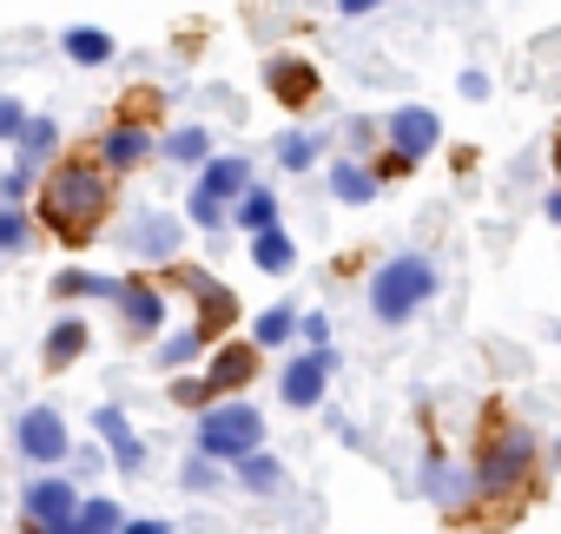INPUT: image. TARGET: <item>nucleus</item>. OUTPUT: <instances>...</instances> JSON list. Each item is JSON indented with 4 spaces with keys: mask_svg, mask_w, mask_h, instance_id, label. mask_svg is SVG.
Here are the masks:
<instances>
[{
    "mask_svg": "<svg viewBox=\"0 0 561 534\" xmlns=\"http://www.w3.org/2000/svg\"><path fill=\"white\" fill-rule=\"evenodd\" d=\"M305 337L311 344H331V317H305Z\"/></svg>",
    "mask_w": 561,
    "mask_h": 534,
    "instance_id": "35",
    "label": "nucleus"
},
{
    "mask_svg": "<svg viewBox=\"0 0 561 534\" xmlns=\"http://www.w3.org/2000/svg\"><path fill=\"white\" fill-rule=\"evenodd\" d=\"M331 370H337V357H331V344H318V350H305L291 370H285V403L291 409H311L318 396H324V383H331Z\"/></svg>",
    "mask_w": 561,
    "mask_h": 534,
    "instance_id": "8",
    "label": "nucleus"
},
{
    "mask_svg": "<svg viewBox=\"0 0 561 534\" xmlns=\"http://www.w3.org/2000/svg\"><path fill=\"white\" fill-rule=\"evenodd\" d=\"M331 191H337L344 205H370V198H377V172H364L357 159H344V165L331 172Z\"/></svg>",
    "mask_w": 561,
    "mask_h": 534,
    "instance_id": "19",
    "label": "nucleus"
},
{
    "mask_svg": "<svg viewBox=\"0 0 561 534\" xmlns=\"http://www.w3.org/2000/svg\"><path fill=\"white\" fill-rule=\"evenodd\" d=\"M554 165H561V132H554Z\"/></svg>",
    "mask_w": 561,
    "mask_h": 534,
    "instance_id": "38",
    "label": "nucleus"
},
{
    "mask_svg": "<svg viewBox=\"0 0 561 534\" xmlns=\"http://www.w3.org/2000/svg\"><path fill=\"white\" fill-rule=\"evenodd\" d=\"M27 237H34V231H27V218L14 211V198H8V205H0V251H21Z\"/></svg>",
    "mask_w": 561,
    "mask_h": 534,
    "instance_id": "28",
    "label": "nucleus"
},
{
    "mask_svg": "<svg viewBox=\"0 0 561 534\" xmlns=\"http://www.w3.org/2000/svg\"><path fill=\"white\" fill-rule=\"evenodd\" d=\"M119 527H126V521H119V501H106V495L87 501L80 521H73V534H119Z\"/></svg>",
    "mask_w": 561,
    "mask_h": 534,
    "instance_id": "24",
    "label": "nucleus"
},
{
    "mask_svg": "<svg viewBox=\"0 0 561 534\" xmlns=\"http://www.w3.org/2000/svg\"><path fill=\"white\" fill-rule=\"evenodd\" d=\"M251 185V165L244 159H205V172H198V185H192V224H218L225 218V205L238 198Z\"/></svg>",
    "mask_w": 561,
    "mask_h": 534,
    "instance_id": "4",
    "label": "nucleus"
},
{
    "mask_svg": "<svg viewBox=\"0 0 561 534\" xmlns=\"http://www.w3.org/2000/svg\"><path fill=\"white\" fill-rule=\"evenodd\" d=\"M185 488H218V468H211V455L185 462Z\"/></svg>",
    "mask_w": 561,
    "mask_h": 534,
    "instance_id": "31",
    "label": "nucleus"
},
{
    "mask_svg": "<svg viewBox=\"0 0 561 534\" xmlns=\"http://www.w3.org/2000/svg\"><path fill=\"white\" fill-rule=\"evenodd\" d=\"M198 344H205V337H198V330H185V337H172V344L159 350V363H165V370H172V363H192V357H198Z\"/></svg>",
    "mask_w": 561,
    "mask_h": 534,
    "instance_id": "30",
    "label": "nucleus"
},
{
    "mask_svg": "<svg viewBox=\"0 0 561 534\" xmlns=\"http://www.w3.org/2000/svg\"><path fill=\"white\" fill-rule=\"evenodd\" d=\"M93 429L113 442V462H119V475H139V468H146V442L126 429V416H119V409H100V416H93Z\"/></svg>",
    "mask_w": 561,
    "mask_h": 534,
    "instance_id": "13",
    "label": "nucleus"
},
{
    "mask_svg": "<svg viewBox=\"0 0 561 534\" xmlns=\"http://www.w3.org/2000/svg\"><path fill=\"white\" fill-rule=\"evenodd\" d=\"M80 350H87V317H60L54 337H47V370H67Z\"/></svg>",
    "mask_w": 561,
    "mask_h": 534,
    "instance_id": "17",
    "label": "nucleus"
},
{
    "mask_svg": "<svg viewBox=\"0 0 561 534\" xmlns=\"http://www.w3.org/2000/svg\"><path fill=\"white\" fill-rule=\"evenodd\" d=\"M119 311H126V330H133V337H152V330L165 324L159 291H152V285H139V278H133V285H119Z\"/></svg>",
    "mask_w": 561,
    "mask_h": 534,
    "instance_id": "11",
    "label": "nucleus"
},
{
    "mask_svg": "<svg viewBox=\"0 0 561 534\" xmlns=\"http://www.w3.org/2000/svg\"><path fill=\"white\" fill-rule=\"evenodd\" d=\"M430 495H436L443 508H456V501L469 495V481H462V468H449V462H430Z\"/></svg>",
    "mask_w": 561,
    "mask_h": 534,
    "instance_id": "26",
    "label": "nucleus"
},
{
    "mask_svg": "<svg viewBox=\"0 0 561 534\" xmlns=\"http://www.w3.org/2000/svg\"><path fill=\"white\" fill-rule=\"evenodd\" d=\"M257 442H264V416L251 403H218L198 416V455L211 462H244Z\"/></svg>",
    "mask_w": 561,
    "mask_h": 534,
    "instance_id": "3",
    "label": "nucleus"
},
{
    "mask_svg": "<svg viewBox=\"0 0 561 534\" xmlns=\"http://www.w3.org/2000/svg\"><path fill=\"white\" fill-rule=\"evenodd\" d=\"M100 159H106L113 172H133V165H146V159H152V139H146V126H139V119L113 126V132L100 139Z\"/></svg>",
    "mask_w": 561,
    "mask_h": 534,
    "instance_id": "10",
    "label": "nucleus"
},
{
    "mask_svg": "<svg viewBox=\"0 0 561 534\" xmlns=\"http://www.w3.org/2000/svg\"><path fill=\"white\" fill-rule=\"evenodd\" d=\"M430 298H436V264L416 257V251L390 257L383 271L370 278V317H377V324H403V317H416Z\"/></svg>",
    "mask_w": 561,
    "mask_h": 534,
    "instance_id": "2",
    "label": "nucleus"
},
{
    "mask_svg": "<svg viewBox=\"0 0 561 534\" xmlns=\"http://www.w3.org/2000/svg\"><path fill=\"white\" fill-rule=\"evenodd\" d=\"M14 139H21V165H41V159L60 146V126H54V119H21Z\"/></svg>",
    "mask_w": 561,
    "mask_h": 534,
    "instance_id": "20",
    "label": "nucleus"
},
{
    "mask_svg": "<svg viewBox=\"0 0 561 534\" xmlns=\"http://www.w3.org/2000/svg\"><path fill=\"white\" fill-rule=\"evenodd\" d=\"M133 251H139V257H152V264H165V257L179 251V218H172V211L139 218V224H133Z\"/></svg>",
    "mask_w": 561,
    "mask_h": 534,
    "instance_id": "14",
    "label": "nucleus"
},
{
    "mask_svg": "<svg viewBox=\"0 0 561 534\" xmlns=\"http://www.w3.org/2000/svg\"><path fill=\"white\" fill-rule=\"evenodd\" d=\"M205 152H211L205 126H179V132L165 139V159H179V165H205Z\"/></svg>",
    "mask_w": 561,
    "mask_h": 534,
    "instance_id": "23",
    "label": "nucleus"
},
{
    "mask_svg": "<svg viewBox=\"0 0 561 534\" xmlns=\"http://www.w3.org/2000/svg\"><path fill=\"white\" fill-rule=\"evenodd\" d=\"M238 224H244V231H271V224H277V198H271L264 185H244V191H238Z\"/></svg>",
    "mask_w": 561,
    "mask_h": 534,
    "instance_id": "21",
    "label": "nucleus"
},
{
    "mask_svg": "<svg viewBox=\"0 0 561 534\" xmlns=\"http://www.w3.org/2000/svg\"><path fill=\"white\" fill-rule=\"evenodd\" d=\"M238 481H244L251 495H277V488H285V468H277L271 455H257V449H251V455L238 462Z\"/></svg>",
    "mask_w": 561,
    "mask_h": 534,
    "instance_id": "22",
    "label": "nucleus"
},
{
    "mask_svg": "<svg viewBox=\"0 0 561 534\" xmlns=\"http://www.w3.org/2000/svg\"><path fill=\"white\" fill-rule=\"evenodd\" d=\"M54 291H60V298H119V285H113V278H87V271H60V278H54Z\"/></svg>",
    "mask_w": 561,
    "mask_h": 534,
    "instance_id": "25",
    "label": "nucleus"
},
{
    "mask_svg": "<svg viewBox=\"0 0 561 534\" xmlns=\"http://www.w3.org/2000/svg\"><path fill=\"white\" fill-rule=\"evenodd\" d=\"M14 442H21V455L27 462H67V422L54 416V409H27L21 422H14Z\"/></svg>",
    "mask_w": 561,
    "mask_h": 534,
    "instance_id": "6",
    "label": "nucleus"
},
{
    "mask_svg": "<svg viewBox=\"0 0 561 534\" xmlns=\"http://www.w3.org/2000/svg\"><path fill=\"white\" fill-rule=\"evenodd\" d=\"M21 132V100H0V139Z\"/></svg>",
    "mask_w": 561,
    "mask_h": 534,
    "instance_id": "33",
    "label": "nucleus"
},
{
    "mask_svg": "<svg viewBox=\"0 0 561 534\" xmlns=\"http://www.w3.org/2000/svg\"><path fill=\"white\" fill-rule=\"evenodd\" d=\"M27 521H34L41 534H73V521H80V488L60 481V475L27 481Z\"/></svg>",
    "mask_w": 561,
    "mask_h": 534,
    "instance_id": "5",
    "label": "nucleus"
},
{
    "mask_svg": "<svg viewBox=\"0 0 561 534\" xmlns=\"http://www.w3.org/2000/svg\"><path fill=\"white\" fill-rule=\"evenodd\" d=\"M548 218H554V224H561V191H554V198H548Z\"/></svg>",
    "mask_w": 561,
    "mask_h": 534,
    "instance_id": "37",
    "label": "nucleus"
},
{
    "mask_svg": "<svg viewBox=\"0 0 561 534\" xmlns=\"http://www.w3.org/2000/svg\"><path fill=\"white\" fill-rule=\"evenodd\" d=\"M27 178H34V165H14L8 178H0V198H21V191H27Z\"/></svg>",
    "mask_w": 561,
    "mask_h": 534,
    "instance_id": "32",
    "label": "nucleus"
},
{
    "mask_svg": "<svg viewBox=\"0 0 561 534\" xmlns=\"http://www.w3.org/2000/svg\"><path fill=\"white\" fill-rule=\"evenodd\" d=\"M291 324H298V311H291V304H271V311L257 317V344H285V337H291Z\"/></svg>",
    "mask_w": 561,
    "mask_h": 534,
    "instance_id": "27",
    "label": "nucleus"
},
{
    "mask_svg": "<svg viewBox=\"0 0 561 534\" xmlns=\"http://www.w3.org/2000/svg\"><path fill=\"white\" fill-rule=\"evenodd\" d=\"M80 67H106L113 60V34H100V27H67V40H60Z\"/></svg>",
    "mask_w": 561,
    "mask_h": 534,
    "instance_id": "18",
    "label": "nucleus"
},
{
    "mask_svg": "<svg viewBox=\"0 0 561 534\" xmlns=\"http://www.w3.org/2000/svg\"><path fill=\"white\" fill-rule=\"evenodd\" d=\"M251 376H257V344H225L218 363H211V376H205V396L238 390V383H251Z\"/></svg>",
    "mask_w": 561,
    "mask_h": 534,
    "instance_id": "12",
    "label": "nucleus"
},
{
    "mask_svg": "<svg viewBox=\"0 0 561 534\" xmlns=\"http://www.w3.org/2000/svg\"><path fill=\"white\" fill-rule=\"evenodd\" d=\"M264 80H271V93L285 100V106H298V100H311V93H318V73H311L305 60H271V67H264Z\"/></svg>",
    "mask_w": 561,
    "mask_h": 534,
    "instance_id": "15",
    "label": "nucleus"
},
{
    "mask_svg": "<svg viewBox=\"0 0 561 534\" xmlns=\"http://www.w3.org/2000/svg\"><path fill=\"white\" fill-rule=\"evenodd\" d=\"M522 468H528V436H522V429H508V436L495 429V436H489V455H482V468H476V475H482V488H489V495H502Z\"/></svg>",
    "mask_w": 561,
    "mask_h": 534,
    "instance_id": "9",
    "label": "nucleus"
},
{
    "mask_svg": "<svg viewBox=\"0 0 561 534\" xmlns=\"http://www.w3.org/2000/svg\"><path fill=\"white\" fill-rule=\"evenodd\" d=\"M251 264L277 278V271H291V264H298V244H291L285 231H277V224H271V231H257V244H251Z\"/></svg>",
    "mask_w": 561,
    "mask_h": 534,
    "instance_id": "16",
    "label": "nucleus"
},
{
    "mask_svg": "<svg viewBox=\"0 0 561 534\" xmlns=\"http://www.w3.org/2000/svg\"><path fill=\"white\" fill-rule=\"evenodd\" d=\"M436 139H443V119L430 113V106H397V119H390V146H397V159H430L436 152Z\"/></svg>",
    "mask_w": 561,
    "mask_h": 534,
    "instance_id": "7",
    "label": "nucleus"
},
{
    "mask_svg": "<svg viewBox=\"0 0 561 534\" xmlns=\"http://www.w3.org/2000/svg\"><path fill=\"white\" fill-rule=\"evenodd\" d=\"M106 205H113L106 178H100L93 165H80V159L54 165V178L41 185V218H47V224H54V231H60L67 244H87V237L100 231Z\"/></svg>",
    "mask_w": 561,
    "mask_h": 534,
    "instance_id": "1",
    "label": "nucleus"
},
{
    "mask_svg": "<svg viewBox=\"0 0 561 534\" xmlns=\"http://www.w3.org/2000/svg\"><path fill=\"white\" fill-rule=\"evenodd\" d=\"M119 534H172V527H165V521H126Z\"/></svg>",
    "mask_w": 561,
    "mask_h": 534,
    "instance_id": "36",
    "label": "nucleus"
},
{
    "mask_svg": "<svg viewBox=\"0 0 561 534\" xmlns=\"http://www.w3.org/2000/svg\"><path fill=\"white\" fill-rule=\"evenodd\" d=\"M377 8H383V0H337V14H351V21L357 14H377Z\"/></svg>",
    "mask_w": 561,
    "mask_h": 534,
    "instance_id": "34",
    "label": "nucleus"
},
{
    "mask_svg": "<svg viewBox=\"0 0 561 534\" xmlns=\"http://www.w3.org/2000/svg\"><path fill=\"white\" fill-rule=\"evenodd\" d=\"M277 165H285V172H305V165H311V139H305V132H285V139H277Z\"/></svg>",
    "mask_w": 561,
    "mask_h": 534,
    "instance_id": "29",
    "label": "nucleus"
}]
</instances>
